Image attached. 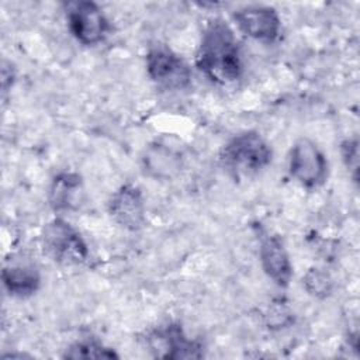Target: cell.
<instances>
[{
	"label": "cell",
	"instance_id": "cell-16",
	"mask_svg": "<svg viewBox=\"0 0 360 360\" xmlns=\"http://www.w3.org/2000/svg\"><path fill=\"white\" fill-rule=\"evenodd\" d=\"M340 155L345 167L347 169L352 180L359 181V141L357 138H347L340 143Z\"/></svg>",
	"mask_w": 360,
	"mask_h": 360
},
{
	"label": "cell",
	"instance_id": "cell-12",
	"mask_svg": "<svg viewBox=\"0 0 360 360\" xmlns=\"http://www.w3.org/2000/svg\"><path fill=\"white\" fill-rule=\"evenodd\" d=\"M3 285L7 292L17 298L34 295L41 287V274L34 264L15 263L1 270Z\"/></svg>",
	"mask_w": 360,
	"mask_h": 360
},
{
	"label": "cell",
	"instance_id": "cell-6",
	"mask_svg": "<svg viewBox=\"0 0 360 360\" xmlns=\"http://www.w3.org/2000/svg\"><path fill=\"white\" fill-rule=\"evenodd\" d=\"M145 68L148 77L160 89L184 90L191 84L188 65L166 45H155L146 52Z\"/></svg>",
	"mask_w": 360,
	"mask_h": 360
},
{
	"label": "cell",
	"instance_id": "cell-9",
	"mask_svg": "<svg viewBox=\"0 0 360 360\" xmlns=\"http://www.w3.org/2000/svg\"><path fill=\"white\" fill-rule=\"evenodd\" d=\"M238 28L249 38L260 42H274L281 30V18L274 7L263 4L245 6L233 13Z\"/></svg>",
	"mask_w": 360,
	"mask_h": 360
},
{
	"label": "cell",
	"instance_id": "cell-3",
	"mask_svg": "<svg viewBox=\"0 0 360 360\" xmlns=\"http://www.w3.org/2000/svg\"><path fill=\"white\" fill-rule=\"evenodd\" d=\"M41 246L48 257L63 266H79L89 257V246L80 232L60 217L44 225Z\"/></svg>",
	"mask_w": 360,
	"mask_h": 360
},
{
	"label": "cell",
	"instance_id": "cell-4",
	"mask_svg": "<svg viewBox=\"0 0 360 360\" xmlns=\"http://www.w3.org/2000/svg\"><path fill=\"white\" fill-rule=\"evenodd\" d=\"M288 173L300 186L314 190L326 181L329 163L318 143L302 136L290 149Z\"/></svg>",
	"mask_w": 360,
	"mask_h": 360
},
{
	"label": "cell",
	"instance_id": "cell-13",
	"mask_svg": "<svg viewBox=\"0 0 360 360\" xmlns=\"http://www.w3.org/2000/svg\"><path fill=\"white\" fill-rule=\"evenodd\" d=\"M142 160L145 172L158 179L170 177L181 166L180 155L176 153L173 149H169L167 145H162L158 142L145 149Z\"/></svg>",
	"mask_w": 360,
	"mask_h": 360
},
{
	"label": "cell",
	"instance_id": "cell-1",
	"mask_svg": "<svg viewBox=\"0 0 360 360\" xmlns=\"http://www.w3.org/2000/svg\"><path fill=\"white\" fill-rule=\"evenodd\" d=\"M198 70L219 86L238 82L243 73V63L238 38L222 18H214L204 27L195 52Z\"/></svg>",
	"mask_w": 360,
	"mask_h": 360
},
{
	"label": "cell",
	"instance_id": "cell-18",
	"mask_svg": "<svg viewBox=\"0 0 360 360\" xmlns=\"http://www.w3.org/2000/svg\"><path fill=\"white\" fill-rule=\"evenodd\" d=\"M15 79V70L13 68L11 62L3 60L1 63V89H3V96L8 91V89L13 86Z\"/></svg>",
	"mask_w": 360,
	"mask_h": 360
},
{
	"label": "cell",
	"instance_id": "cell-17",
	"mask_svg": "<svg viewBox=\"0 0 360 360\" xmlns=\"http://www.w3.org/2000/svg\"><path fill=\"white\" fill-rule=\"evenodd\" d=\"M292 321V312L290 307L281 301L273 302L271 307H269L266 312V322L269 328L271 329H280L291 323Z\"/></svg>",
	"mask_w": 360,
	"mask_h": 360
},
{
	"label": "cell",
	"instance_id": "cell-15",
	"mask_svg": "<svg viewBox=\"0 0 360 360\" xmlns=\"http://www.w3.org/2000/svg\"><path fill=\"white\" fill-rule=\"evenodd\" d=\"M305 291L314 298L323 300L333 291V280L330 274L319 267H311L302 277Z\"/></svg>",
	"mask_w": 360,
	"mask_h": 360
},
{
	"label": "cell",
	"instance_id": "cell-8",
	"mask_svg": "<svg viewBox=\"0 0 360 360\" xmlns=\"http://www.w3.org/2000/svg\"><path fill=\"white\" fill-rule=\"evenodd\" d=\"M108 214L115 224L127 231H139L146 222L145 200L136 184L120 186L108 200Z\"/></svg>",
	"mask_w": 360,
	"mask_h": 360
},
{
	"label": "cell",
	"instance_id": "cell-11",
	"mask_svg": "<svg viewBox=\"0 0 360 360\" xmlns=\"http://www.w3.org/2000/svg\"><path fill=\"white\" fill-rule=\"evenodd\" d=\"M84 200L83 179L76 172H60L51 180L48 188V202L51 208L60 214L77 210Z\"/></svg>",
	"mask_w": 360,
	"mask_h": 360
},
{
	"label": "cell",
	"instance_id": "cell-10",
	"mask_svg": "<svg viewBox=\"0 0 360 360\" xmlns=\"http://www.w3.org/2000/svg\"><path fill=\"white\" fill-rule=\"evenodd\" d=\"M259 260L264 274L278 287H287L292 277L290 255L283 239L277 235H266L260 239Z\"/></svg>",
	"mask_w": 360,
	"mask_h": 360
},
{
	"label": "cell",
	"instance_id": "cell-5",
	"mask_svg": "<svg viewBox=\"0 0 360 360\" xmlns=\"http://www.w3.org/2000/svg\"><path fill=\"white\" fill-rule=\"evenodd\" d=\"M63 6L68 28L77 42L93 46L105 39L110 32V21L97 3L77 0L68 1Z\"/></svg>",
	"mask_w": 360,
	"mask_h": 360
},
{
	"label": "cell",
	"instance_id": "cell-7",
	"mask_svg": "<svg viewBox=\"0 0 360 360\" xmlns=\"http://www.w3.org/2000/svg\"><path fill=\"white\" fill-rule=\"evenodd\" d=\"M146 346L149 352L159 359H201L204 346L200 340L187 336L177 322H169L152 329L146 335Z\"/></svg>",
	"mask_w": 360,
	"mask_h": 360
},
{
	"label": "cell",
	"instance_id": "cell-2",
	"mask_svg": "<svg viewBox=\"0 0 360 360\" xmlns=\"http://www.w3.org/2000/svg\"><path fill=\"white\" fill-rule=\"evenodd\" d=\"M273 159L270 143L257 131H243L232 136L219 152V162L235 177L255 174Z\"/></svg>",
	"mask_w": 360,
	"mask_h": 360
},
{
	"label": "cell",
	"instance_id": "cell-14",
	"mask_svg": "<svg viewBox=\"0 0 360 360\" xmlns=\"http://www.w3.org/2000/svg\"><path fill=\"white\" fill-rule=\"evenodd\" d=\"M62 357L69 360H91V359L110 360V359H118L120 356L114 349L103 345L96 339H83L66 347Z\"/></svg>",
	"mask_w": 360,
	"mask_h": 360
}]
</instances>
